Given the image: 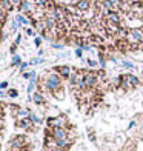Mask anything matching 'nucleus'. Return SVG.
I'll return each mask as SVG.
<instances>
[{"instance_id":"obj_36","label":"nucleus","mask_w":143,"mask_h":151,"mask_svg":"<svg viewBox=\"0 0 143 151\" xmlns=\"http://www.w3.org/2000/svg\"><path fill=\"white\" fill-rule=\"evenodd\" d=\"M26 66H28V62H22V63H20V70L25 71V70H26Z\"/></svg>"},{"instance_id":"obj_15","label":"nucleus","mask_w":143,"mask_h":151,"mask_svg":"<svg viewBox=\"0 0 143 151\" xmlns=\"http://www.w3.org/2000/svg\"><path fill=\"white\" fill-rule=\"evenodd\" d=\"M51 96H52L54 99H57V100H65V97H66L65 86H62V88H59V90H56V91H54Z\"/></svg>"},{"instance_id":"obj_5","label":"nucleus","mask_w":143,"mask_h":151,"mask_svg":"<svg viewBox=\"0 0 143 151\" xmlns=\"http://www.w3.org/2000/svg\"><path fill=\"white\" fill-rule=\"evenodd\" d=\"M54 71H56L57 74H60V77L62 79H65V80H68L72 76V73L76 71L72 66H69V65H59V66H56L54 68Z\"/></svg>"},{"instance_id":"obj_9","label":"nucleus","mask_w":143,"mask_h":151,"mask_svg":"<svg viewBox=\"0 0 143 151\" xmlns=\"http://www.w3.org/2000/svg\"><path fill=\"white\" fill-rule=\"evenodd\" d=\"M34 9H36V8H32V5H31L29 0H23V2L20 3V6H19L20 14H25V16H31L34 12Z\"/></svg>"},{"instance_id":"obj_16","label":"nucleus","mask_w":143,"mask_h":151,"mask_svg":"<svg viewBox=\"0 0 143 151\" xmlns=\"http://www.w3.org/2000/svg\"><path fill=\"white\" fill-rule=\"evenodd\" d=\"M29 109H25V108H19V111L16 114V119L17 120H22V119H26V117H29Z\"/></svg>"},{"instance_id":"obj_24","label":"nucleus","mask_w":143,"mask_h":151,"mask_svg":"<svg viewBox=\"0 0 143 151\" xmlns=\"http://www.w3.org/2000/svg\"><path fill=\"white\" fill-rule=\"evenodd\" d=\"M51 46L54 48V50H63L65 48V45L60 43V42H54V43H51Z\"/></svg>"},{"instance_id":"obj_37","label":"nucleus","mask_w":143,"mask_h":151,"mask_svg":"<svg viewBox=\"0 0 143 151\" xmlns=\"http://www.w3.org/2000/svg\"><path fill=\"white\" fill-rule=\"evenodd\" d=\"M6 86H8V82H2V83H0V91H2V90H5Z\"/></svg>"},{"instance_id":"obj_41","label":"nucleus","mask_w":143,"mask_h":151,"mask_svg":"<svg viewBox=\"0 0 143 151\" xmlns=\"http://www.w3.org/2000/svg\"><path fill=\"white\" fill-rule=\"evenodd\" d=\"M57 151H69V150H60V148H59Z\"/></svg>"},{"instance_id":"obj_20","label":"nucleus","mask_w":143,"mask_h":151,"mask_svg":"<svg viewBox=\"0 0 143 151\" xmlns=\"http://www.w3.org/2000/svg\"><path fill=\"white\" fill-rule=\"evenodd\" d=\"M120 63L123 65V66L126 68V70H134V68H135V66H134V63H132V62H129V60H122Z\"/></svg>"},{"instance_id":"obj_27","label":"nucleus","mask_w":143,"mask_h":151,"mask_svg":"<svg viewBox=\"0 0 143 151\" xmlns=\"http://www.w3.org/2000/svg\"><path fill=\"white\" fill-rule=\"evenodd\" d=\"M34 45H36L37 48H40V45H42V37H34Z\"/></svg>"},{"instance_id":"obj_12","label":"nucleus","mask_w":143,"mask_h":151,"mask_svg":"<svg viewBox=\"0 0 143 151\" xmlns=\"http://www.w3.org/2000/svg\"><path fill=\"white\" fill-rule=\"evenodd\" d=\"M125 79L128 80V83H129V86H131V90L140 86V79L137 77V76H134V74H131V73H126V74H125Z\"/></svg>"},{"instance_id":"obj_18","label":"nucleus","mask_w":143,"mask_h":151,"mask_svg":"<svg viewBox=\"0 0 143 151\" xmlns=\"http://www.w3.org/2000/svg\"><path fill=\"white\" fill-rule=\"evenodd\" d=\"M89 43H97L99 46L103 43V37L102 36H95V34H89Z\"/></svg>"},{"instance_id":"obj_32","label":"nucleus","mask_w":143,"mask_h":151,"mask_svg":"<svg viewBox=\"0 0 143 151\" xmlns=\"http://www.w3.org/2000/svg\"><path fill=\"white\" fill-rule=\"evenodd\" d=\"M36 73H23V79H31Z\"/></svg>"},{"instance_id":"obj_23","label":"nucleus","mask_w":143,"mask_h":151,"mask_svg":"<svg viewBox=\"0 0 143 151\" xmlns=\"http://www.w3.org/2000/svg\"><path fill=\"white\" fill-rule=\"evenodd\" d=\"M86 63H88V66L95 68V66L99 65V62H97V60H92V59H86Z\"/></svg>"},{"instance_id":"obj_4","label":"nucleus","mask_w":143,"mask_h":151,"mask_svg":"<svg viewBox=\"0 0 143 151\" xmlns=\"http://www.w3.org/2000/svg\"><path fill=\"white\" fill-rule=\"evenodd\" d=\"M99 73L95 71H86L85 74V83H86V90H94L99 85Z\"/></svg>"},{"instance_id":"obj_6","label":"nucleus","mask_w":143,"mask_h":151,"mask_svg":"<svg viewBox=\"0 0 143 151\" xmlns=\"http://www.w3.org/2000/svg\"><path fill=\"white\" fill-rule=\"evenodd\" d=\"M102 26H103L105 31L108 32V36H114V37H117V34L122 31V25L109 23V22H106V20H103V22H102Z\"/></svg>"},{"instance_id":"obj_22","label":"nucleus","mask_w":143,"mask_h":151,"mask_svg":"<svg viewBox=\"0 0 143 151\" xmlns=\"http://www.w3.org/2000/svg\"><path fill=\"white\" fill-rule=\"evenodd\" d=\"M29 119L32 120V123H40L42 122V119H40L37 114H34V113H29Z\"/></svg>"},{"instance_id":"obj_29","label":"nucleus","mask_w":143,"mask_h":151,"mask_svg":"<svg viewBox=\"0 0 143 151\" xmlns=\"http://www.w3.org/2000/svg\"><path fill=\"white\" fill-rule=\"evenodd\" d=\"M25 31H26L28 36H36V29H32V28H26Z\"/></svg>"},{"instance_id":"obj_42","label":"nucleus","mask_w":143,"mask_h":151,"mask_svg":"<svg viewBox=\"0 0 143 151\" xmlns=\"http://www.w3.org/2000/svg\"><path fill=\"white\" fill-rule=\"evenodd\" d=\"M0 142H2V134H0Z\"/></svg>"},{"instance_id":"obj_40","label":"nucleus","mask_w":143,"mask_h":151,"mask_svg":"<svg viewBox=\"0 0 143 151\" xmlns=\"http://www.w3.org/2000/svg\"><path fill=\"white\" fill-rule=\"evenodd\" d=\"M109 2H111V3H114L115 6H117V5H119V2H120V0H109Z\"/></svg>"},{"instance_id":"obj_8","label":"nucleus","mask_w":143,"mask_h":151,"mask_svg":"<svg viewBox=\"0 0 143 151\" xmlns=\"http://www.w3.org/2000/svg\"><path fill=\"white\" fill-rule=\"evenodd\" d=\"M51 134L56 140H65L68 139V129L66 128H51Z\"/></svg>"},{"instance_id":"obj_1","label":"nucleus","mask_w":143,"mask_h":151,"mask_svg":"<svg viewBox=\"0 0 143 151\" xmlns=\"http://www.w3.org/2000/svg\"><path fill=\"white\" fill-rule=\"evenodd\" d=\"M28 147H29V139L25 134L14 136L9 140V151H19L22 148H28Z\"/></svg>"},{"instance_id":"obj_31","label":"nucleus","mask_w":143,"mask_h":151,"mask_svg":"<svg viewBox=\"0 0 143 151\" xmlns=\"http://www.w3.org/2000/svg\"><path fill=\"white\" fill-rule=\"evenodd\" d=\"M83 51H92V45L89 43V45H83V48H82Z\"/></svg>"},{"instance_id":"obj_3","label":"nucleus","mask_w":143,"mask_h":151,"mask_svg":"<svg viewBox=\"0 0 143 151\" xmlns=\"http://www.w3.org/2000/svg\"><path fill=\"white\" fill-rule=\"evenodd\" d=\"M46 125H48V128H66L69 123H68L66 116L60 114L57 117H49L46 120Z\"/></svg>"},{"instance_id":"obj_13","label":"nucleus","mask_w":143,"mask_h":151,"mask_svg":"<svg viewBox=\"0 0 143 151\" xmlns=\"http://www.w3.org/2000/svg\"><path fill=\"white\" fill-rule=\"evenodd\" d=\"M106 22L109 23H115V25H122V17H120V12L119 11H112L108 17H105Z\"/></svg>"},{"instance_id":"obj_26","label":"nucleus","mask_w":143,"mask_h":151,"mask_svg":"<svg viewBox=\"0 0 143 151\" xmlns=\"http://www.w3.org/2000/svg\"><path fill=\"white\" fill-rule=\"evenodd\" d=\"M6 94H8L9 97H17V96H19V91H17V90H9Z\"/></svg>"},{"instance_id":"obj_17","label":"nucleus","mask_w":143,"mask_h":151,"mask_svg":"<svg viewBox=\"0 0 143 151\" xmlns=\"http://www.w3.org/2000/svg\"><path fill=\"white\" fill-rule=\"evenodd\" d=\"M12 8H14V6H12V3L9 2V0H0V9H3L6 14H8Z\"/></svg>"},{"instance_id":"obj_10","label":"nucleus","mask_w":143,"mask_h":151,"mask_svg":"<svg viewBox=\"0 0 143 151\" xmlns=\"http://www.w3.org/2000/svg\"><path fill=\"white\" fill-rule=\"evenodd\" d=\"M79 12L82 14V12H88L89 9H92V0H79V2L76 3Z\"/></svg>"},{"instance_id":"obj_35","label":"nucleus","mask_w":143,"mask_h":151,"mask_svg":"<svg viewBox=\"0 0 143 151\" xmlns=\"http://www.w3.org/2000/svg\"><path fill=\"white\" fill-rule=\"evenodd\" d=\"M88 136H89V139H91V142H94V143H95V134H94V131H91V133H88Z\"/></svg>"},{"instance_id":"obj_21","label":"nucleus","mask_w":143,"mask_h":151,"mask_svg":"<svg viewBox=\"0 0 143 151\" xmlns=\"http://www.w3.org/2000/svg\"><path fill=\"white\" fill-rule=\"evenodd\" d=\"M22 63V60H20V56H17V54H14L12 56V62H11V66H16V65H20Z\"/></svg>"},{"instance_id":"obj_33","label":"nucleus","mask_w":143,"mask_h":151,"mask_svg":"<svg viewBox=\"0 0 143 151\" xmlns=\"http://www.w3.org/2000/svg\"><path fill=\"white\" fill-rule=\"evenodd\" d=\"M3 129H5V120H3V119H0V134L3 133Z\"/></svg>"},{"instance_id":"obj_38","label":"nucleus","mask_w":143,"mask_h":151,"mask_svg":"<svg viewBox=\"0 0 143 151\" xmlns=\"http://www.w3.org/2000/svg\"><path fill=\"white\" fill-rule=\"evenodd\" d=\"M134 127H135V120L129 122V125H128V129H131V128H134Z\"/></svg>"},{"instance_id":"obj_7","label":"nucleus","mask_w":143,"mask_h":151,"mask_svg":"<svg viewBox=\"0 0 143 151\" xmlns=\"http://www.w3.org/2000/svg\"><path fill=\"white\" fill-rule=\"evenodd\" d=\"M16 127L17 128H22V129H28V131H36V127L29 117L22 119V120H16Z\"/></svg>"},{"instance_id":"obj_28","label":"nucleus","mask_w":143,"mask_h":151,"mask_svg":"<svg viewBox=\"0 0 143 151\" xmlns=\"http://www.w3.org/2000/svg\"><path fill=\"white\" fill-rule=\"evenodd\" d=\"M42 62H43V59H40V57H36V59H32V60L29 62V63H31V65H37V63H42Z\"/></svg>"},{"instance_id":"obj_34","label":"nucleus","mask_w":143,"mask_h":151,"mask_svg":"<svg viewBox=\"0 0 143 151\" xmlns=\"http://www.w3.org/2000/svg\"><path fill=\"white\" fill-rule=\"evenodd\" d=\"M20 42H22V34H17V37H16V43H14V45H20Z\"/></svg>"},{"instance_id":"obj_19","label":"nucleus","mask_w":143,"mask_h":151,"mask_svg":"<svg viewBox=\"0 0 143 151\" xmlns=\"http://www.w3.org/2000/svg\"><path fill=\"white\" fill-rule=\"evenodd\" d=\"M6 17H8V14L3 9H0V28H3V25L6 23V20H8Z\"/></svg>"},{"instance_id":"obj_14","label":"nucleus","mask_w":143,"mask_h":151,"mask_svg":"<svg viewBox=\"0 0 143 151\" xmlns=\"http://www.w3.org/2000/svg\"><path fill=\"white\" fill-rule=\"evenodd\" d=\"M16 23H17L19 26H26V25L31 23V20L26 17L25 14H19V16L16 17Z\"/></svg>"},{"instance_id":"obj_43","label":"nucleus","mask_w":143,"mask_h":151,"mask_svg":"<svg viewBox=\"0 0 143 151\" xmlns=\"http://www.w3.org/2000/svg\"><path fill=\"white\" fill-rule=\"evenodd\" d=\"M142 77H143V73H142Z\"/></svg>"},{"instance_id":"obj_2","label":"nucleus","mask_w":143,"mask_h":151,"mask_svg":"<svg viewBox=\"0 0 143 151\" xmlns=\"http://www.w3.org/2000/svg\"><path fill=\"white\" fill-rule=\"evenodd\" d=\"M126 42L129 45H140V43H143V29H128Z\"/></svg>"},{"instance_id":"obj_39","label":"nucleus","mask_w":143,"mask_h":151,"mask_svg":"<svg viewBox=\"0 0 143 151\" xmlns=\"http://www.w3.org/2000/svg\"><path fill=\"white\" fill-rule=\"evenodd\" d=\"M16 48H17V45H12V46H11V50H9V51H11L12 54H14V52H16Z\"/></svg>"},{"instance_id":"obj_11","label":"nucleus","mask_w":143,"mask_h":151,"mask_svg":"<svg viewBox=\"0 0 143 151\" xmlns=\"http://www.w3.org/2000/svg\"><path fill=\"white\" fill-rule=\"evenodd\" d=\"M31 99H32L34 104L39 105V106L46 105V97H45V94H43V93H40V91H34L32 96H31Z\"/></svg>"},{"instance_id":"obj_30","label":"nucleus","mask_w":143,"mask_h":151,"mask_svg":"<svg viewBox=\"0 0 143 151\" xmlns=\"http://www.w3.org/2000/svg\"><path fill=\"white\" fill-rule=\"evenodd\" d=\"M9 2L12 3V6H17V8H19V6H20V3H22L23 0H9Z\"/></svg>"},{"instance_id":"obj_25","label":"nucleus","mask_w":143,"mask_h":151,"mask_svg":"<svg viewBox=\"0 0 143 151\" xmlns=\"http://www.w3.org/2000/svg\"><path fill=\"white\" fill-rule=\"evenodd\" d=\"M74 54H76V57H77V59H82V57H83V50H82V48H76Z\"/></svg>"}]
</instances>
